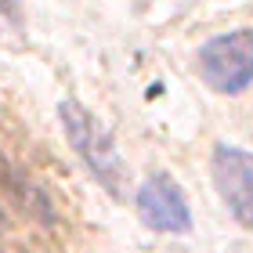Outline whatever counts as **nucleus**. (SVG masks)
I'll list each match as a JSON object with an SVG mask.
<instances>
[{
	"label": "nucleus",
	"mask_w": 253,
	"mask_h": 253,
	"mask_svg": "<svg viewBox=\"0 0 253 253\" xmlns=\"http://www.w3.org/2000/svg\"><path fill=\"white\" fill-rule=\"evenodd\" d=\"M58 116H62L69 145H73L76 156L87 163L90 177L120 199V195L126 192V167H123V159L116 152L112 134L105 130V123H101L98 116H90V112L84 105H76V101H62Z\"/></svg>",
	"instance_id": "obj_1"
},
{
	"label": "nucleus",
	"mask_w": 253,
	"mask_h": 253,
	"mask_svg": "<svg viewBox=\"0 0 253 253\" xmlns=\"http://www.w3.org/2000/svg\"><path fill=\"white\" fill-rule=\"evenodd\" d=\"M199 76L217 94H243L253 84V29H235L199 47Z\"/></svg>",
	"instance_id": "obj_2"
},
{
	"label": "nucleus",
	"mask_w": 253,
	"mask_h": 253,
	"mask_svg": "<svg viewBox=\"0 0 253 253\" xmlns=\"http://www.w3.org/2000/svg\"><path fill=\"white\" fill-rule=\"evenodd\" d=\"M137 213L152 232L167 235H185L192 228V210L181 185L170 174H152L137 188Z\"/></svg>",
	"instance_id": "obj_3"
},
{
	"label": "nucleus",
	"mask_w": 253,
	"mask_h": 253,
	"mask_svg": "<svg viewBox=\"0 0 253 253\" xmlns=\"http://www.w3.org/2000/svg\"><path fill=\"white\" fill-rule=\"evenodd\" d=\"M213 185L243 228H253V156L235 145L213 148Z\"/></svg>",
	"instance_id": "obj_4"
},
{
	"label": "nucleus",
	"mask_w": 253,
	"mask_h": 253,
	"mask_svg": "<svg viewBox=\"0 0 253 253\" xmlns=\"http://www.w3.org/2000/svg\"><path fill=\"white\" fill-rule=\"evenodd\" d=\"M0 11L11 15V18H18V4H15V0H0Z\"/></svg>",
	"instance_id": "obj_5"
}]
</instances>
